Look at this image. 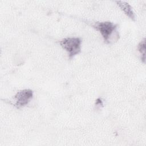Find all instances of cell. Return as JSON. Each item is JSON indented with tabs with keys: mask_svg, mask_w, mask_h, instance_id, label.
Instances as JSON below:
<instances>
[{
	"mask_svg": "<svg viewBox=\"0 0 146 146\" xmlns=\"http://www.w3.org/2000/svg\"><path fill=\"white\" fill-rule=\"evenodd\" d=\"M117 5L121 9V10L132 21H135L136 17L133 12L132 7L127 2L124 1H116Z\"/></svg>",
	"mask_w": 146,
	"mask_h": 146,
	"instance_id": "cell-4",
	"label": "cell"
},
{
	"mask_svg": "<svg viewBox=\"0 0 146 146\" xmlns=\"http://www.w3.org/2000/svg\"><path fill=\"white\" fill-rule=\"evenodd\" d=\"M34 96V92L30 89H24L18 91L14 97V106L18 109H21L31 101Z\"/></svg>",
	"mask_w": 146,
	"mask_h": 146,
	"instance_id": "cell-3",
	"label": "cell"
},
{
	"mask_svg": "<svg viewBox=\"0 0 146 146\" xmlns=\"http://www.w3.org/2000/svg\"><path fill=\"white\" fill-rule=\"evenodd\" d=\"M59 44L62 48L67 53L70 59H72L81 52L82 40L79 37L64 38L60 40Z\"/></svg>",
	"mask_w": 146,
	"mask_h": 146,
	"instance_id": "cell-2",
	"label": "cell"
},
{
	"mask_svg": "<svg viewBox=\"0 0 146 146\" xmlns=\"http://www.w3.org/2000/svg\"><path fill=\"white\" fill-rule=\"evenodd\" d=\"M92 26L98 31L102 36L105 43L111 44L119 39L117 25L109 21L96 22Z\"/></svg>",
	"mask_w": 146,
	"mask_h": 146,
	"instance_id": "cell-1",
	"label": "cell"
},
{
	"mask_svg": "<svg viewBox=\"0 0 146 146\" xmlns=\"http://www.w3.org/2000/svg\"><path fill=\"white\" fill-rule=\"evenodd\" d=\"M137 50L140 54V59L143 63L145 62V38L141 40L137 45Z\"/></svg>",
	"mask_w": 146,
	"mask_h": 146,
	"instance_id": "cell-5",
	"label": "cell"
}]
</instances>
